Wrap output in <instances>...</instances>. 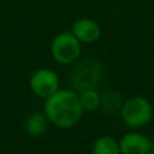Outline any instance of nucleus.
Segmentation results:
<instances>
[{"label": "nucleus", "instance_id": "f257e3e1", "mask_svg": "<svg viewBox=\"0 0 154 154\" xmlns=\"http://www.w3.org/2000/svg\"><path fill=\"white\" fill-rule=\"evenodd\" d=\"M45 115L49 122L60 128H72L82 116V107L76 92L58 89L45 101Z\"/></svg>", "mask_w": 154, "mask_h": 154}, {"label": "nucleus", "instance_id": "9d476101", "mask_svg": "<svg viewBox=\"0 0 154 154\" xmlns=\"http://www.w3.org/2000/svg\"><path fill=\"white\" fill-rule=\"evenodd\" d=\"M80 97V104L82 107V111H95L100 107L101 99L99 93L95 89H85L79 95Z\"/></svg>", "mask_w": 154, "mask_h": 154}, {"label": "nucleus", "instance_id": "f03ea898", "mask_svg": "<svg viewBox=\"0 0 154 154\" xmlns=\"http://www.w3.org/2000/svg\"><path fill=\"white\" fill-rule=\"evenodd\" d=\"M122 119L128 127L141 128L146 126L153 118V107L147 99L142 96L127 99L120 108Z\"/></svg>", "mask_w": 154, "mask_h": 154}, {"label": "nucleus", "instance_id": "39448f33", "mask_svg": "<svg viewBox=\"0 0 154 154\" xmlns=\"http://www.w3.org/2000/svg\"><path fill=\"white\" fill-rule=\"evenodd\" d=\"M31 91L42 99H48L60 89V79L50 69H38L30 79Z\"/></svg>", "mask_w": 154, "mask_h": 154}, {"label": "nucleus", "instance_id": "9b49d317", "mask_svg": "<svg viewBox=\"0 0 154 154\" xmlns=\"http://www.w3.org/2000/svg\"><path fill=\"white\" fill-rule=\"evenodd\" d=\"M147 154H154V146H153V149H152V150H150V152H149V153H147Z\"/></svg>", "mask_w": 154, "mask_h": 154}, {"label": "nucleus", "instance_id": "423d86ee", "mask_svg": "<svg viewBox=\"0 0 154 154\" xmlns=\"http://www.w3.org/2000/svg\"><path fill=\"white\" fill-rule=\"evenodd\" d=\"M122 154H147L153 149V143L141 133H127L119 141Z\"/></svg>", "mask_w": 154, "mask_h": 154}, {"label": "nucleus", "instance_id": "6e6552de", "mask_svg": "<svg viewBox=\"0 0 154 154\" xmlns=\"http://www.w3.org/2000/svg\"><path fill=\"white\" fill-rule=\"evenodd\" d=\"M92 154H122L119 142L109 135L99 137L92 145Z\"/></svg>", "mask_w": 154, "mask_h": 154}, {"label": "nucleus", "instance_id": "1a4fd4ad", "mask_svg": "<svg viewBox=\"0 0 154 154\" xmlns=\"http://www.w3.org/2000/svg\"><path fill=\"white\" fill-rule=\"evenodd\" d=\"M49 126V119L45 114L35 112L29 116L26 122V130L31 137H41Z\"/></svg>", "mask_w": 154, "mask_h": 154}, {"label": "nucleus", "instance_id": "20e7f679", "mask_svg": "<svg viewBox=\"0 0 154 154\" xmlns=\"http://www.w3.org/2000/svg\"><path fill=\"white\" fill-rule=\"evenodd\" d=\"M101 79V68L100 64L95 61H85L73 69L72 73V84L80 92L85 89H95L97 82Z\"/></svg>", "mask_w": 154, "mask_h": 154}, {"label": "nucleus", "instance_id": "0eeeda50", "mask_svg": "<svg viewBox=\"0 0 154 154\" xmlns=\"http://www.w3.org/2000/svg\"><path fill=\"white\" fill-rule=\"evenodd\" d=\"M72 32L80 42L82 43H93L100 38L101 30L100 26L93 19L81 18L77 19L72 26Z\"/></svg>", "mask_w": 154, "mask_h": 154}, {"label": "nucleus", "instance_id": "7ed1b4c3", "mask_svg": "<svg viewBox=\"0 0 154 154\" xmlns=\"http://www.w3.org/2000/svg\"><path fill=\"white\" fill-rule=\"evenodd\" d=\"M51 57L58 64L69 65L77 61L81 54V42L72 31L60 32L53 38L50 45Z\"/></svg>", "mask_w": 154, "mask_h": 154}]
</instances>
